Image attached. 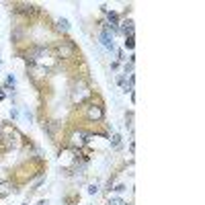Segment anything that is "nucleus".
<instances>
[{"label": "nucleus", "instance_id": "nucleus-1", "mask_svg": "<svg viewBox=\"0 0 205 205\" xmlns=\"http://www.w3.org/2000/svg\"><path fill=\"white\" fill-rule=\"evenodd\" d=\"M58 51H60V55H62V58H72V55H74V45L62 43V45L58 47Z\"/></svg>", "mask_w": 205, "mask_h": 205}, {"label": "nucleus", "instance_id": "nucleus-12", "mask_svg": "<svg viewBox=\"0 0 205 205\" xmlns=\"http://www.w3.org/2000/svg\"><path fill=\"white\" fill-rule=\"evenodd\" d=\"M39 205H45V201H41V203H39Z\"/></svg>", "mask_w": 205, "mask_h": 205}, {"label": "nucleus", "instance_id": "nucleus-5", "mask_svg": "<svg viewBox=\"0 0 205 205\" xmlns=\"http://www.w3.org/2000/svg\"><path fill=\"white\" fill-rule=\"evenodd\" d=\"M117 21H119V17L115 15V12H109V23H113V25H111L113 29H115V25H117Z\"/></svg>", "mask_w": 205, "mask_h": 205}, {"label": "nucleus", "instance_id": "nucleus-11", "mask_svg": "<svg viewBox=\"0 0 205 205\" xmlns=\"http://www.w3.org/2000/svg\"><path fill=\"white\" fill-rule=\"evenodd\" d=\"M111 205H123V203H121V199H113Z\"/></svg>", "mask_w": 205, "mask_h": 205}, {"label": "nucleus", "instance_id": "nucleus-6", "mask_svg": "<svg viewBox=\"0 0 205 205\" xmlns=\"http://www.w3.org/2000/svg\"><path fill=\"white\" fill-rule=\"evenodd\" d=\"M58 25H60V29H64V31L68 29V21H66V19H60V21H58Z\"/></svg>", "mask_w": 205, "mask_h": 205}, {"label": "nucleus", "instance_id": "nucleus-4", "mask_svg": "<svg viewBox=\"0 0 205 205\" xmlns=\"http://www.w3.org/2000/svg\"><path fill=\"white\" fill-rule=\"evenodd\" d=\"M123 31L127 33V37H131V35H133V23H131V21H127V23H125V27H123Z\"/></svg>", "mask_w": 205, "mask_h": 205}, {"label": "nucleus", "instance_id": "nucleus-8", "mask_svg": "<svg viewBox=\"0 0 205 205\" xmlns=\"http://www.w3.org/2000/svg\"><path fill=\"white\" fill-rule=\"evenodd\" d=\"M97 185H90V187H88V193H90V195H94V193H97Z\"/></svg>", "mask_w": 205, "mask_h": 205}, {"label": "nucleus", "instance_id": "nucleus-9", "mask_svg": "<svg viewBox=\"0 0 205 205\" xmlns=\"http://www.w3.org/2000/svg\"><path fill=\"white\" fill-rule=\"evenodd\" d=\"M125 45H127V47H133V35H131V37H127Z\"/></svg>", "mask_w": 205, "mask_h": 205}, {"label": "nucleus", "instance_id": "nucleus-3", "mask_svg": "<svg viewBox=\"0 0 205 205\" xmlns=\"http://www.w3.org/2000/svg\"><path fill=\"white\" fill-rule=\"evenodd\" d=\"M101 41H102V45L107 49H113V35L109 33V31H102V35H101Z\"/></svg>", "mask_w": 205, "mask_h": 205}, {"label": "nucleus", "instance_id": "nucleus-7", "mask_svg": "<svg viewBox=\"0 0 205 205\" xmlns=\"http://www.w3.org/2000/svg\"><path fill=\"white\" fill-rule=\"evenodd\" d=\"M119 144H121V137H119V136H113V148H119Z\"/></svg>", "mask_w": 205, "mask_h": 205}, {"label": "nucleus", "instance_id": "nucleus-10", "mask_svg": "<svg viewBox=\"0 0 205 205\" xmlns=\"http://www.w3.org/2000/svg\"><path fill=\"white\" fill-rule=\"evenodd\" d=\"M115 191H117V193H121V191H125V185H117V187H115Z\"/></svg>", "mask_w": 205, "mask_h": 205}, {"label": "nucleus", "instance_id": "nucleus-2", "mask_svg": "<svg viewBox=\"0 0 205 205\" xmlns=\"http://www.w3.org/2000/svg\"><path fill=\"white\" fill-rule=\"evenodd\" d=\"M88 119H102V109L98 105H93V107H88Z\"/></svg>", "mask_w": 205, "mask_h": 205}]
</instances>
